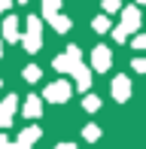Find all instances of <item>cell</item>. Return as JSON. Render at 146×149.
<instances>
[{
  "instance_id": "cell-21",
  "label": "cell",
  "mask_w": 146,
  "mask_h": 149,
  "mask_svg": "<svg viewBox=\"0 0 146 149\" xmlns=\"http://www.w3.org/2000/svg\"><path fill=\"white\" fill-rule=\"evenodd\" d=\"M9 143H12V140L6 137V134H0V149H9Z\"/></svg>"
},
{
  "instance_id": "cell-4",
  "label": "cell",
  "mask_w": 146,
  "mask_h": 149,
  "mask_svg": "<svg viewBox=\"0 0 146 149\" xmlns=\"http://www.w3.org/2000/svg\"><path fill=\"white\" fill-rule=\"evenodd\" d=\"M119 12H122V24H119V31H122L125 37L140 31V9H137V6H125V9H119Z\"/></svg>"
},
{
  "instance_id": "cell-1",
  "label": "cell",
  "mask_w": 146,
  "mask_h": 149,
  "mask_svg": "<svg viewBox=\"0 0 146 149\" xmlns=\"http://www.w3.org/2000/svg\"><path fill=\"white\" fill-rule=\"evenodd\" d=\"M18 43H24V52H40V46H43V22H40L37 15H31L28 22H24V33L18 37Z\"/></svg>"
},
{
  "instance_id": "cell-9",
  "label": "cell",
  "mask_w": 146,
  "mask_h": 149,
  "mask_svg": "<svg viewBox=\"0 0 146 149\" xmlns=\"http://www.w3.org/2000/svg\"><path fill=\"white\" fill-rule=\"evenodd\" d=\"M18 24H22V22H18L15 15H6L3 18V37H0V40H3V43H18V37H22Z\"/></svg>"
},
{
  "instance_id": "cell-14",
  "label": "cell",
  "mask_w": 146,
  "mask_h": 149,
  "mask_svg": "<svg viewBox=\"0 0 146 149\" xmlns=\"http://www.w3.org/2000/svg\"><path fill=\"white\" fill-rule=\"evenodd\" d=\"M82 110H85V113H97V110H101V97H97V94H85Z\"/></svg>"
},
{
  "instance_id": "cell-11",
  "label": "cell",
  "mask_w": 146,
  "mask_h": 149,
  "mask_svg": "<svg viewBox=\"0 0 146 149\" xmlns=\"http://www.w3.org/2000/svg\"><path fill=\"white\" fill-rule=\"evenodd\" d=\"M40 128L37 125H28V128H22V134H18V143H24V146H34L37 140H40Z\"/></svg>"
},
{
  "instance_id": "cell-7",
  "label": "cell",
  "mask_w": 146,
  "mask_h": 149,
  "mask_svg": "<svg viewBox=\"0 0 146 149\" xmlns=\"http://www.w3.org/2000/svg\"><path fill=\"white\" fill-rule=\"evenodd\" d=\"M70 73H73V85H76L79 91H88V85H91V70H88V64H82V61H79Z\"/></svg>"
},
{
  "instance_id": "cell-16",
  "label": "cell",
  "mask_w": 146,
  "mask_h": 149,
  "mask_svg": "<svg viewBox=\"0 0 146 149\" xmlns=\"http://www.w3.org/2000/svg\"><path fill=\"white\" fill-rule=\"evenodd\" d=\"M24 79H28V82H40V76H43V70H40L37 64H28L24 67V73H22Z\"/></svg>"
},
{
  "instance_id": "cell-17",
  "label": "cell",
  "mask_w": 146,
  "mask_h": 149,
  "mask_svg": "<svg viewBox=\"0 0 146 149\" xmlns=\"http://www.w3.org/2000/svg\"><path fill=\"white\" fill-rule=\"evenodd\" d=\"M58 9H61V0H43V15H46V18L55 15Z\"/></svg>"
},
{
  "instance_id": "cell-18",
  "label": "cell",
  "mask_w": 146,
  "mask_h": 149,
  "mask_svg": "<svg viewBox=\"0 0 146 149\" xmlns=\"http://www.w3.org/2000/svg\"><path fill=\"white\" fill-rule=\"evenodd\" d=\"M122 9V0H104V15H110V12H119Z\"/></svg>"
},
{
  "instance_id": "cell-5",
  "label": "cell",
  "mask_w": 146,
  "mask_h": 149,
  "mask_svg": "<svg viewBox=\"0 0 146 149\" xmlns=\"http://www.w3.org/2000/svg\"><path fill=\"white\" fill-rule=\"evenodd\" d=\"M110 67H113V52H110V46H97V49L91 52V67H88V70L107 73Z\"/></svg>"
},
{
  "instance_id": "cell-23",
  "label": "cell",
  "mask_w": 146,
  "mask_h": 149,
  "mask_svg": "<svg viewBox=\"0 0 146 149\" xmlns=\"http://www.w3.org/2000/svg\"><path fill=\"white\" fill-rule=\"evenodd\" d=\"M9 149H34V146H24V143H9Z\"/></svg>"
},
{
  "instance_id": "cell-8",
  "label": "cell",
  "mask_w": 146,
  "mask_h": 149,
  "mask_svg": "<svg viewBox=\"0 0 146 149\" xmlns=\"http://www.w3.org/2000/svg\"><path fill=\"white\" fill-rule=\"evenodd\" d=\"M110 91H113V97H116L119 104H125V100L131 97V79L128 76H116L113 85H110Z\"/></svg>"
},
{
  "instance_id": "cell-26",
  "label": "cell",
  "mask_w": 146,
  "mask_h": 149,
  "mask_svg": "<svg viewBox=\"0 0 146 149\" xmlns=\"http://www.w3.org/2000/svg\"><path fill=\"white\" fill-rule=\"evenodd\" d=\"M15 3H28V0H15Z\"/></svg>"
},
{
  "instance_id": "cell-6",
  "label": "cell",
  "mask_w": 146,
  "mask_h": 149,
  "mask_svg": "<svg viewBox=\"0 0 146 149\" xmlns=\"http://www.w3.org/2000/svg\"><path fill=\"white\" fill-rule=\"evenodd\" d=\"M18 110V94H6L3 100H0V125H12V116H15Z\"/></svg>"
},
{
  "instance_id": "cell-20",
  "label": "cell",
  "mask_w": 146,
  "mask_h": 149,
  "mask_svg": "<svg viewBox=\"0 0 146 149\" xmlns=\"http://www.w3.org/2000/svg\"><path fill=\"white\" fill-rule=\"evenodd\" d=\"M131 70H134V73H146V61H143V58H134Z\"/></svg>"
},
{
  "instance_id": "cell-13",
  "label": "cell",
  "mask_w": 146,
  "mask_h": 149,
  "mask_svg": "<svg viewBox=\"0 0 146 149\" xmlns=\"http://www.w3.org/2000/svg\"><path fill=\"white\" fill-rule=\"evenodd\" d=\"M91 28H95L97 33H110L113 22H110V15H95V22H91Z\"/></svg>"
},
{
  "instance_id": "cell-19",
  "label": "cell",
  "mask_w": 146,
  "mask_h": 149,
  "mask_svg": "<svg viewBox=\"0 0 146 149\" xmlns=\"http://www.w3.org/2000/svg\"><path fill=\"white\" fill-rule=\"evenodd\" d=\"M131 49H137V52H143V49H146V37H143V33H137V37L131 40Z\"/></svg>"
},
{
  "instance_id": "cell-15",
  "label": "cell",
  "mask_w": 146,
  "mask_h": 149,
  "mask_svg": "<svg viewBox=\"0 0 146 149\" xmlns=\"http://www.w3.org/2000/svg\"><path fill=\"white\" fill-rule=\"evenodd\" d=\"M101 128H97V125H85V131H82V137L85 140H88V143H97V140H101Z\"/></svg>"
},
{
  "instance_id": "cell-10",
  "label": "cell",
  "mask_w": 146,
  "mask_h": 149,
  "mask_svg": "<svg viewBox=\"0 0 146 149\" xmlns=\"http://www.w3.org/2000/svg\"><path fill=\"white\" fill-rule=\"evenodd\" d=\"M40 113H43V97L28 94L24 104H22V116H24V119H40Z\"/></svg>"
},
{
  "instance_id": "cell-22",
  "label": "cell",
  "mask_w": 146,
  "mask_h": 149,
  "mask_svg": "<svg viewBox=\"0 0 146 149\" xmlns=\"http://www.w3.org/2000/svg\"><path fill=\"white\" fill-rule=\"evenodd\" d=\"M9 6H12V0H0V12H6Z\"/></svg>"
},
{
  "instance_id": "cell-28",
  "label": "cell",
  "mask_w": 146,
  "mask_h": 149,
  "mask_svg": "<svg viewBox=\"0 0 146 149\" xmlns=\"http://www.w3.org/2000/svg\"><path fill=\"white\" fill-rule=\"evenodd\" d=\"M0 128H3V125H0Z\"/></svg>"
},
{
  "instance_id": "cell-24",
  "label": "cell",
  "mask_w": 146,
  "mask_h": 149,
  "mask_svg": "<svg viewBox=\"0 0 146 149\" xmlns=\"http://www.w3.org/2000/svg\"><path fill=\"white\" fill-rule=\"evenodd\" d=\"M55 149H76V146H73V143H58Z\"/></svg>"
},
{
  "instance_id": "cell-25",
  "label": "cell",
  "mask_w": 146,
  "mask_h": 149,
  "mask_svg": "<svg viewBox=\"0 0 146 149\" xmlns=\"http://www.w3.org/2000/svg\"><path fill=\"white\" fill-rule=\"evenodd\" d=\"M0 55H3V40H0Z\"/></svg>"
},
{
  "instance_id": "cell-12",
  "label": "cell",
  "mask_w": 146,
  "mask_h": 149,
  "mask_svg": "<svg viewBox=\"0 0 146 149\" xmlns=\"http://www.w3.org/2000/svg\"><path fill=\"white\" fill-rule=\"evenodd\" d=\"M49 24H52L58 33H64V31L70 28V18H67V15H61V12H55V15H49Z\"/></svg>"
},
{
  "instance_id": "cell-3",
  "label": "cell",
  "mask_w": 146,
  "mask_h": 149,
  "mask_svg": "<svg viewBox=\"0 0 146 149\" xmlns=\"http://www.w3.org/2000/svg\"><path fill=\"white\" fill-rule=\"evenodd\" d=\"M79 61H82V52H79V46H67V52H64V55H58L52 64H55V70H58V73H70L73 67L79 64Z\"/></svg>"
},
{
  "instance_id": "cell-2",
  "label": "cell",
  "mask_w": 146,
  "mask_h": 149,
  "mask_svg": "<svg viewBox=\"0 0 146 149\" xmlns=\"http://www.w3.org/2000/svg\"><path fill=\"white\" fill-rule=\"evenodd\" d=\"M73 94V88H70V82H64V79H58V82H49L46 85V91H43V97L49 100V104H64Z\"/></svg>"
},
{
  "instance_id": "cell-27",
  "label": "cell",
  "mask_w": 146,
  "mask_h": 149,
  "mask_svg": "<svg viewBox=\"0 0 146 149\" xmlns=\"http://www.w3.org/2000/svg\"><path fill=\"white\" fill-rule=\"evenodd\" d=\"M137 3H146V0H137Z\"/></svg>"
}]
</instances>
